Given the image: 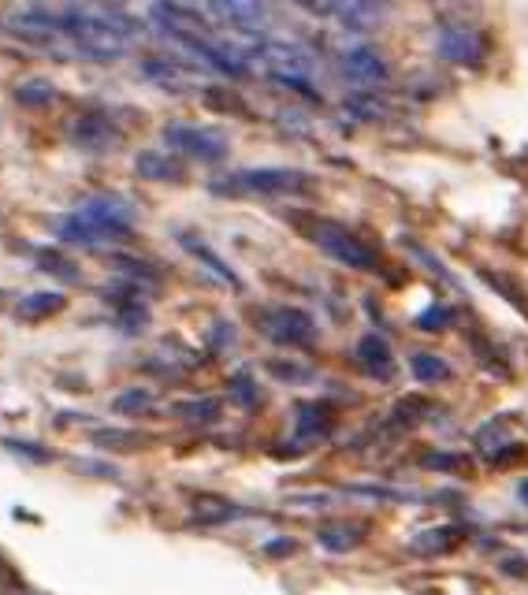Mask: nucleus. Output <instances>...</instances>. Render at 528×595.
Listing matches in <instances>:
<instances>
[{
  "instance_id": "nucleus-20",
  "label": "nucleus",
  "mask_w": 528,
  "mask_h": 595,
  "mask_svg": "<svg viewBox=\"0 0 528 595\" xmlns=\"http://www.w3.org/2000/svg\"><path fill=\"white\" fill-rule=\"evenodd\" d=\"M410 369L421 384H443V380H450V365L439 354H413Z\"/></svg>"
},
{
  "instance_id": "nucleus-4",
  "label": "nucleus",
  "mask_w": 528,
  "mask_h": 595,
  "mask_svg": "<svg viewBox=\"0 0 528 595\" xmlns=\"http://www.w3.org/2000/svg\"><path fill=\"white\" fill-rule=\"evenodd\" d=\"M309 238H313L328 257H335L339 265H350V268H357V272H372V268H376V253H372L357 235H350L346 227L331 224V220H313Z\"/></svg>"
},
{
  "instance_id": "nucleus-35",
  "label": "nucleus",
  "mask_w": 528,
  "mask_h": 595,
  "mask_svg": "<svg viewBox=\"0 0 528 595\" xmlns=\"http://www.w3.org/2000/svg\"><path fill=\"white\" fill-rule=\"evenodd\" d=\"M0 595H27V592H19V588H0Z\"/></svg>"
},
{
  "instance_id": "nucleus-17",
  "label": "nucleus",
  "mask_w": 528,
  "mask_h": 595,
  "mask_svg": "<svg viewBox=\"0 0 528 595\" xmlns=\"http://www.w3.org/2000/svg\"><path fill=\"white\" fill-rule=\"evenodd\" d=\"M172 413L179 421H190V424H209L216 421L220 413H224V402L212 395H198V398H183V402H175Z\"/></svg>"
},
{
  "instance_id": "nucleus-34",
  "label": "nucleus",
  "mask_w": 528,
  "mask_h": 595,
  "mask_svg": "<svg viewBox=\"0 0 528 595\" xmlns=\"http://www.w3.org/2000/svg\"><path fill=\"white\" fill-rule=\"evenodd\" d=\"M264 551H268V555H291L294 543H291V540H276V543H268Z\"/></svg>"
},
{
  "instance_id": "nucleus-24",
  "label": "nucleus",
  "mask_w": 528,
  "mask_h": 595,
  "mask_svg": "<svg viewBox=\"0 0 528 595\" xmlns=\"http://www.w3.org/2000/svg\"><path fill=\"white\" fill-rule=\"evenodd\" d=\"M15 97H19L23 105H49L56 97V90L45 79H34V82H23V86L15 90Z\"/></svg>"
},
{
  "instance_id": "nucleus-21",
  "label": "nucleus",
  "mask_w": 528,
  "mask_h": 595,
  "mask_svg": "<svg viewBox=\"0 0 528 595\" xmlns=\"http://www.w3.org/2000/svg\"><path fill=\"white\" fill-rule=\"evenodd\" d=\"M112 410L123 413V417L149 413L153 410V391H146V387H127V391H119V395L112 398Z\"/></svg>"
},
{
  "instance_id": "nucleus-11",
  "label": "nucleus",
  "mask_w": 528,
  "mask_h": 595,
  "mask_svg": "<svg viewBox=\"0 0 528 595\" xmlns=\"http://www.w3.org/2000/svg\"><path fill=\"white\" fill-rule=\"evenodd\" d=\"M335 432V413H331L328 402H305L294 413V436L305 439V443H320Z\"/></svg>"
},
{
  "instance_id": "nucleus-6",
  "label": "nucleus",
  "mask_w": 528,
  "mask_h": 595,
  "mask_svg": "<svg viewBox=\"0 0 528 595\" xmlns=\"http://www.w3.org/2000/svg\"><path fill=\"white\" fill-rule=\"evenodd\" d=\"M164 142L179 149L183 157H194L201 164H220L227 157V138L209 127H194V123H168L164 127Z\"/></svg>"
},
{
  "instance_id": "nucleus-26",
  "label": "nucleus",
  "mask_w": 528,
  "mask_h": 595,
  "mask_svg": "<svg viewBox=\"0 0 528 595\" xmlns=\"http://www.w3.org/2000/svg\"><path fill=\"white\" fill-rule=\"evenodd\" d=\"M227 517H235V510L224 506L220 499H201V506L194 510V521H198V525H220Z\"/></svg>"
},
{
  "instance_id": "nucleus-29",
  "label": "nucleus",
  "mask_w": 528,
  "mask_h": 595,
  "mask_svg": "<svg viewBox=\"0 0 528 595\" xmlns=\"http://www.w3.org/2000/svg\"><path fill=\"white\" fill-rule=\"evenodd\" d=\"M231 346L235 343V328H231V324H227V320H216V324H212V346Z\"/></svg>"
},
{
  "instance_id": "nucleus-30",
  "label": "nucleus",
  "mask_w": 528,
  "mask_h": 595,
  "mask_svg": "<svg viewBox=\"0 0 528 595\" xmlns=\"http://www.w3.org/2000/svg\"><path fill=\"white\" fill-rule=\"evenodd\" d=\"M8 447L19 450V454H27V458H34V462H45V458H49V450H34L27 439H8Z\"/></svg>"
},
{
  "instance_id": "nucleus-8",
  "label": "nucleus",
  "mask_w": 528,
  "mask_h": 595,
  "mask_svg": "<svg viewBox=\"0 0 528 595\" xmlns=\"http://www.w3.org/2000/svg\"><path fill=\"white\" fill-rule=\"evenodd\" d=\"M71 142L86 153H108L123 142V131L119 123L105 112H82V116L71 119Z\"/></svg>"
},
{
  "instance_id": "nucleus-10",
  "label": "nucleus",
  "mask_w": 528,
  "mask_h": 595,
  "mask_svg": "<svg viewBox=\"0 0 528 595\" xmlns=\"http://www.w3.org/2000/svg\"><path fill=\"white\" fill-rule=\"evenodd\" d=\"M357 361H361V369L369 372L372 380H380V384H387V380L395 376V350H391V343H387L383 335H376V331L361 335Z\"/></svg>"
},
{
  "instance_id": "nucleus-13",
  "label": "nucleus",
  "mask_w": 528,
  "mask_h": 595,
  "mask_svg": "<svg viewBox=\"0 0 528 595\" xmlns=\"http://www.w3.org/2000/svg\"><path fill=\"white\" fill-rule=\"evenodd\" d=\"M134 168L149 183H175V179H183V164L172 153H164V149H142L134 157Z\"/></svg>"
},
{
  "instance_id": "nucleus-12",
  "label": "nucleus",
  "mask_w": 528,
  "mask_h": 595,
  "mask_svg": "<svg viewBox=\"0 0 528 595\" xmlns=\"http://www.w3.org/2000/svg\"><path fill=\"white\" fill-rule=\"evenodd\" d=\"M142 75L160 90H186L194 82V71L186 64H179L175 56H146L142 60Z\"/></svg>"
},
{
  "instance_id": "nucleus-14",
  "label": "nucleus",
  "mask_w": 528,
  "mask_h": 595,
  "mask_svg": "<svg viewBox=\"0 0 528 595\" xmlns=\"http://www.w3.org/2000/svg\"><path fill=\"white\" fill-rule=\"evenodd\" d=\"M317 540L324 551L331 555H350L365 543V525H354V521H331L317 532Z\"/></svg>"
},
{
  "instance_id": "nucleus-28",
  "label": "nucleus",
  "mask_w": 528,
  "mask_h": 595,
  "mask_svg": "<svg viewBox=\"0 0 528 595\" xmlns=\"http://www.w3.org/2000/svg\"><path fill=\"white\" fill-rule=\"evenodd\" d=\"M205 101H209L212 108H235V112H246V105L238 101L235 93H220V90H209L205 93Z\"/></svg>"
},
{
  "instance_id": "nucleus-33",
  "label": "nucleus",
  "mask_w": 528,
  "mask_h": 595,
  "mask_svg": "<svg viewBox=\"0 0 528 595\" xmlns=\"http://www.w3.org/2000/svg\"><path fill=\"white\" fill-rule=\"evenodd\" d=\"M428 465H432V469H443V465H465V458H450V454H432V458H428Z\"/></svg>"
},
{
  "instance_id": "nucleus-1",
  "label": "nucleus",
  "mask_w": 528,
  "mask_h": 595,
  "mask_svg": "<svg viewBox=\"0 0 528 595\" xmlns=\"http://www.w3.org/2000/svg\"><path fill=\"white\" fill-rule=\"evenodd\" d=\"M134 224V205L119 194H93L71 212L56 220V235L79 246H105L112 238H123Z\"/></svg>"
},
{
  "instance_id": "nucleus-18",
  "label": "nucleus",
  "mask_w": 528,
  "mask_h": 595,
  "mask_svg": "<svg viewBox=\"0 0 528 595\" xmlns=\"http://www.w3.org/2000/svg\"><path fill=\"white\" fill-rule=\"evenodd\" d=\"M60 309H64V294H56V291H30L19 298V305H15V313L27 320L53 317V313H60Z\"/></svg>"
},
{
  "instance_id": "nucleus-37",
  "label": "nucleus",
  "mask_w": 528,
  "mask_h": 595,
  "mask_svg": "<svg viewBox=\"0 0 528 595\" xmlns=\"http://www.w3.org/2000/svg\"><path fill=\"white\" fill-rule=\"evenodd\" d=\"M0 577H4V569H0Z\"/></svg>"
},
{
  "instance_id": "nucleus-9",
  "label": "nucleus",
  "mask_w": 528,
  "mask_h": 595,
  "mask_svg": "<svg viewBox=\"0 0 528 595\" xmlns=\"http://www.w3.org/2000/svg\"><path fill=\"white\" fill-rule=\"evenodd\" d=\"M339 64H343V75L354 82L361 93H372V86H383L387 82V64H383V56L369 45H354V49H346L339 56Z\"/></svg>"
},
{
  "instance_id": "nucleus-27",
  "label": "nucleus",
  "mask_w": 528,
  "mask_h": 595,
  "mask_svg": "<svg viewBox=\"0 0 528 595\" xmlns=\"http://www.w3.org/2000/svg\"><path fill=\"white\" fill-rule=\"evenodd\" d=\"M450 320H454V309H447V305H432V309H424L421 317H417V328L439 331V328H447Z\"/></svg>"
},
{
  "instance_id": "nucleus-23",
  "label": "nucleus",
  "mask_w": 528,
  "mask_h": 595,
  "mask_svg": "<svg viewBox=\"0 0 528 595\" xmlns=\"http://www.w3.org/2000/svg\"><path fill=\"white\" fill-rule=\"evenodd\" d=\"M138 432H131V428H101V432H93V443L97 447H112V450H119V447H138Z\"/></svg>"
},
{
  "instance_id": "nucleus-31",
  "label": "nucleus",
  "mask_w": 528,
  "mask_h": 595,
  "mask_svg": "<svg viewBox=\"0 0 528 595\" xmlns=\"http://www.w3.org/2000/svg\"><path fill=\"white\" fill-rule=\"evenodd\" d=\"M272 372H276V376H287V380H305V376H309V372L294 369V365H283V361H272Z\"/></svg>"
},
{
  "instance_id": "nucleus-25",
  "label": "nucleus",
  "mask_w": 528,
  "mask_h": 595,
  "mask_svg": "<svg viewBox=\"0 0 528 595\" xmlns=\"http://www.w3.org/2000/svg\"><path fill=\"white\" fill-rule=\"evenodd\" d=\"M346 108H350L357 119H380L383 112H387L380 97H372V93H354V97H346Z\"/></svg>"
},
{
  "instance_id": "nucleus-7",
  "label": "nucleus",
  "mask_w": 528,
  "mask_h": 595,
  "mask_svg": "<svg viewBox=\"0 0 528 595\" xmlns=\"http://www.w3.org/2000/svg\"><path fill=\"white\" fill-rule=\"evenodd\" d=\"M436 49L450 64H480L488 56V38L473 23H439Z\"/></svg>"
},
{
  "instance_id": "nucleus-36",
  "label": "nucleus",
  "mask_w": 528,
  "mask_h": 595,
  "mask_svg": "<svg viewBox=\"0 0 528 595\" xmlns=\"http://www.w3.org/2000/svg\"><path fill=\"white\" fill-rule=\"evenodd\" d=\"M521 499L528 503V480H521Z\"/></svg>"
},
{
  "instance_id": "nucleus-19",
  "label": "nucleus",
  "mask_w": 528,
  "mask_h": 595,
  "mask_svg": "<svg viewBox=\"0 0 528 595\" xmlns=\"http://www.w3.org/2000/svg\"><path fill=\"white\" fill-rule=\"evenodd\" d=\"M183 246L190 253H194V257H201V261H205V268H209L212 276H220L227 283V287H242V279L235 276V268L227 265L224 257H220V253L212 250V246H205V242H201V238H190V235H183Z\"/></svg>"
},
{
  "instance_id": "nucleus-16",
  "label": "nucleus",
  "mask_w": 528,
  "mask_h": 595,
  "mask_svg": "<svg viewBox=\"0 0 528 595\" xmlns=\"http://www.w3.org/2000/svg\"><path fill=\"white\" fill-rule=\"evenodd\" d=\"M313 12L317 15H339V19L350 23V30H365L383 15V4H317Z\"/></svg>"
},
{
  "instance_id": "nucleus-5",
  "label": "nucleus",
  "mask_w": 528,
  "mask_h": 595,
  "mask_svg": "<svg viewBox=\"0 0 528 595\" xmlns=\"http://www.w3.org/2000/svg\"><path fill=\"white\" fill-rule=\"evenodd\" d=\"M257 324L261 331L279 346H309L313 335H317V324L313 317L298 309V305H272V309H261L257 313Z\"/></svg>"
},
{
  "instance_id": "nucleus-3",
  "label": "nucleus",
  "mask_w": 528,
  "mask_h": 595,
  "mask_svg": "<svg viewBox=\"0 0 528 595\" xmlns=\"http://www.w3.org/2000/svg\"><path fill=\"white\" fill-rule=\"evenodd\" d=\"M216 190L261 194V198H302L309 194V175L294 168H250V172H235L231 179L216 183Z\"/></svg>"
},
{
  "instance_id": "nucleus-22",
  "label": "nucleus",
  "mask_w": 528,
  "mask_h": 595,
  "mask_svg": "<svg viewBox=\"0 0 528 595\" xmlns=\"http://www.w3.org/2000/svg\"><path fill=\"white\" fill-rule=\"evenodd\" d=\"M227 395L235 398L242 410H257L261 406V387H257V380H253L250 372H235L231 376V384H227Z\"/></svg>"
},
{
  "instance_id": "nucleus-2",
  "label": "nucleus",
  "mask_w": 528,
  "mask_h": 595,
  "mask_svg": "<svg viewBox=\"0 0 528 595\" xmlns=\"http://www.w3.org/2000/svg\"><path fill=\"white\" fill-rule=\"evenodd\" d=\"M261 60L272 82L291 86V90H298L309 101H320V90L313 82V53L305 45H298V41H268Z\"/></svg>"
},
{
  "instance_id": "nucleus-15",
  "label": "nucleus",
  "mask_w": 528,
  "mask_h": 595,
  "mask_svg": "<svg viewBox=\"0 0 528 595\" xmlns=\"http://www.w3.org/2000/svg\"><path fill=\"white\" fill-rule=\"evenodd\" d=\"M465 540V529H458V525H443V529H424L421 536H413V551L417 555H447V551H454L458 543Z\"/></svg>"
},
{
  "instance_id": "nucleus-32",
  "label": "nucleus",
  "mask_w": 528,
  "mask_h": 595,
  "mask_svg": "<svg viewBox=\"0 0 528 595\" xmlns=\"http://www.w3.org/2000/svg\"><path fill=\"white\" fill-rule=\"evenodd\" d=\"M82 465V469H93V476H116L119 473V469H116V465H101V462H79Z\"/></svg>"
}]
</instances>
